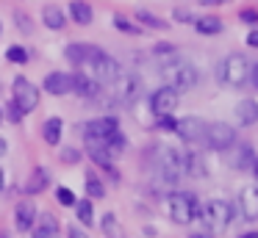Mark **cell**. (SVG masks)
I'll list each match as a JSON object with an SVG mask.
<instances>
[{
  "mask_svg": "<svg viewBox=\"0 0 258 238\" xmlns=\"http://www.w3.org/2000/svg\"><path fill=\"white\" fill-rule=\"evenodd\" d=\"M12 92H14V103L20 105L23 114L36 111V105H39V89H36L28 77H23V75L14 77V89H12Z\"/></svg>",
  "mask_w": 258,
  "mask_h": 238,
  "instance_id": "obj_7",
  "label": "cell"
},
{
  "mask_svg": "<svg viewBox=\"0 0 258 238\" xmlns=\"http://www.w3.org/2000/svg\"><path fill=\"white\" fill-rule=\"evenodd\" d=\"M161 81L164 86L175 89V92H189V89L197 86L200 81V72L189 64V61H169V64L161 66Z\"/></svg>",
  "mask_w": 258,
  "mask_h": 238,
  "instance_id": "obj_2",
  "label": "cell"
},
{
  "mask_svg": "<svg viewBox=\"0 0 258 238\" xmlns=\"http://www.w3.org/2000/svg\"><path fill=\"white\" fill-rule=\"evenodd\" d=\"M100 227H103V232H106V238H125V230L119 227V221H117V216H114V213L103 216Z\"/></svg>",
  "mask_w": 258,
  "mask_h": 238,
  "instance_id": "obj_28",
  "label": "cell"
},
{
  "mask_svg": "<svg viewBox=\"0 0 258 238\" xmlns=\"http://www.w3.org/2000/svg\"><path fill=\"white\" fill-rule=\"evenodd\" d=\"M56 199H58V205H64V208H75V202H78L75 191H73V188H67V186H58L56 188Z\"/></svg>",
  "mask_w": 258,
  "mask_h": 238,
  "instance_id": "obj_31",
  "label": "cell"
},
{
  "mask_svg": "<svg viewBox=\"0 0 258 238\" xmlns=\"http://www.w3.org/2000/svg\"><path fill=\"white\" fill-rule=\"evenodd\" d=\"M186 161H189V152H180L175 147H158L156 180L161 186H178L180 177H186Z\"/></svg>",
  "mask_w": 258,
  "mask_h": 238,
  "instance_id": "obj_1",
  "label": "cell"
},
{
  "mask_svg": "<svg viewBox=\"0 0 258 238\" xmlns=\"http://www.w3.org/2000/svg\"><path fill=\"white\" fill-rule=\"evenodd\" d=\"M230 166L233 169H252V161H255V155H252V147L250 144H239L236 147V152L230 155Z\"/></svg>",
  "mask_w": 258,
  "mask_h": 238,
  "instance_id": "obj_24",
  "label": "cell"
},
{
  "mask_svg": "<svg viewBox=\"0 0 258 238\" xmlns=\"http://www.w3.org/2000/svg\"><path fill=\"white\" fill-rule=\"evenodd\" d=\"M42 89L47 94H53V97H61V94L73 92V75L70 72H50L45 77V83H42Z\"/></svg>",
  "mask_w": 258,
  "mask_h": 238,
  "instance_id": "obj_14",
  "label": "cell"
},
{
  "mask_svg": "<svg viewBox=\"0 0 258 238\" xmlns=\"http://www.w3.org/2000/svg\"><path fill=\"white\" fill-rule=\"evenodd\" d=\"M6 61H12V64H20V66H23L25 61H28V50H25L23 44H12V47L6 50Z\"/></svg>",
  "mask_w": 258,
  "mask_h": 238,
  "instance_id": "obj_30",
  "label": "cell"
},
{
  "mask_svg": "<svg viewBox=\"0 0 258 238\" xmlns=\"http://www.w3.org/2000/svg\"><path fill=\"white\" fill-rule=\"evenodd\" d=\"M247 44H250L252 50H258V28H252V31L247 33Z\"/></svg>",
  "mask_w": 258,
  "mask_h": 238,
  "instance_id": "obj_39",
  "label": "cell"
},
{
  "mask_svg": "<svg viewBox=\"0 0 258 238\" xmlns=\"http://www.w3.org/2000/svg\"><path fill=\"white\" fill-rule=\"evenodd\" d=\"M195 31L203 36H217V33H222V20L219 17H195Z\"/></svg>",
  "mask_w": 258,
  "mask_h": 238,
  "instance_id": "obj_25",
  "label": "cell"
},
{
  "mask_svg": "<svg viewBox=\"0 0 258 238\" xmlns=\"http://www.w3.org/2000/svg\"><path fill=\"white\" fill-rule=\"evenodd\" d=\"M70 17H73V22H78V25H89V22L95 20V11H92V6L86 3V0H73V3H70Z\"/></svg>",
  "mask_w": 258,
  "mask_h": 238,
  "instance_id": "obj_23",
  "label": "cell"
},
{
  "mask_svg": "<svg viewBox=\"0 0 258 238\" xmlns=\"http://www.w3.org/2000/svg\"><path fill=\"white\" fill-rule=\"evenodd\" d=\"M100 47H95V44H86V42H73L67 44V50H64V58L70 61L73 66H84L86 61L92 58V55L97 53Z\"/></svg>",
  "mask_w": 258,
  "mask_h": 238,
  "instance_id": "obj_15",
  "label": "cell"
},
{
  "mask_svg": "<svg viewBox=\"0 0 258 238\" xmlns=\"http://www.w3.org/2000/svg\"><path fill=\"white\" fill-rule=\"evenodd\" d=\"M36 224V208L31 199H23V202H17V208H14V227H17L20 232H31Z\"/></svg>",
  "mask_w": 258,
  "mask_h": 238,
  "instance_id": "obj_13",
  "label": "cell"
},
{
  "mask_svg": "<svg viewBox=\"0 0 258 238\" xmlns=\"http://www.w3.org/2000/svg\"><path fill=\"white\" fill-rule=\"evenodd\" d=\"M239 238H258V232H255V230H252V232H241Z\"/></svg>",
  "mask_w": 258,
  "mask_h": 238,
  "instance_id": "obj_45",
  "label": "cell"
},
{
  "mask_svg": "<svg viewBox=\"0 0 258 238\" xmlns=\"http://www.w3.org/2000/svg\"><path fill=\"white\" fill-rule=\"evenodd\" d=\"M197 197L191 191H178L169 197L167 202V210H169V219L175 221V224H189V221H195L197 216Z\"/></svg>",
  "mask_w": 258,
  "mask_h": 238,
  "instance_id": "obj_4",
  "label": "cell"
},
{
  "mask_svg": "<svg viewBox=\"0 0 258 238\" xmlns=\"http://www.w3.org/2000/svg\"><path fill=\"white\" fill-rule=\"evenodd\" d=\"M239 208L241 216L250 221H258V186H244L239 194Z\"/></svg>",
  "mask_w": 258,
  "mask_h": 238,
  "instance_id": "obj_16",
  "label": "cell"
},
{
  "mask_svg": "<svg viewBox=\"0 0 258 238\" xmlns=\"http://www.w3.org/2000/svg\"><path fill=\"white\" fill-rule=\"evenodd\" d=\"M14 20H17V28H20V31L34 33V28H31V17H28V14H20V11H17V14H14Z\"/></svg>",
  "mask_w": 258,
  "mask_h": 238,
  "instance_id": "obj_36",
  "label": "cell"
},
{
  "mask_svg": "<svg viewBox=\"0 0 258 238\" xmlns=\"http://www.w3.org/2000/svg\"><path fill=\"white\" fill-rule=\"evenodd\" d=\"M191 238H211V235H203V232H195Z\"/></svg>",
  "mask_w": 258,
  "mask_h": 238,
  "instance_id": "obj_47",
  "label": "cell"
},
{
  "mask_svg": "<svg viewBox=\"0 0 258 238\" xmlns=\"http://www.w3.org/2000/svg\"><path fill=\"white\" fill-rule=\"evenodd\" d=\"M0 31H3V25H0Z\"/></svg>",
  "mask_w": 258,
  "mask_h": 238,
  "instance_id": "obj_49",
  "label": "cell"
},
{
  "mask_svg": "<svg viewBox=\"0 0 258 238\" xmlns=\"http://www.w3.org/2000/svg\"><path fill=\"white\" fill-rule=\"evenodd\" d=\"M250 81H252V86L258 89V64H255V66H250Z\"/></svg>",
  "mask_w": 258,
  "mask_h": 238,
  "instance_id": "obj_41",
  "label": "cell"
},
{
  "mask_svg": "<svg viewBox=\"0 0 258 238\" xmlns=\"http://www.w3.org/2000/svg\"><path fill=\"white\" fill-rule=\"evenodd\" d=\"M58 158L64 161V164H78L81 161V152L75 147H67V149H61V152H58Z\"/></svg>",
  "mask_w": 258,
  "mask_h": 238,
  "instance_id": "obj_33",
  "label": "cell"
},
{
  "mask_svg": "<svg viewBox=\"0 0 258 238\" xmlns=\"http://www.w3.org/2000/svg\"><path fill=\"white\" fill-rule=\"evenodd\" d=\"M42 22H45V28H50V31H61V28L67 25V14H64L58 6H45V9H42Z\"/></svg>",
  "mask_w": 258,
  "mask_h": 238,
  "instance_id": "obj_22",
  "label": "cell"
},
{
  "mask_svg": "<svg viewBox=\"0 0 258 238\" xmlns=\"http://www.w3.org/2000/svg\"><path fill=\"white\" fill-rule=\"evenodd\" d=\"M156 127H161V130H169V133H172V130H175V119H172V114L158 116V119H156Z\"/></svg>",
  "mask_w": 258,
  "mask_h": 238,
  "instance_id": "obj_37",
  "label": "cell"
},
{
  "mask_svg": "<svg viewBox=\"0 0 258 238\" xmlns=\"http://www.w3.org/2000/svg\"><path fill=\"white\" fill-rule=\"evenodd\" d=\"M67 238H89V235H86L84 230H78V227H70V230H67Z\"/></svg>",
  "mask_w": 258,
  "mask_h": 238,
  "instance_id": "obj_40",
  "label": "cell"
},
{
  "mask_svg": "<svg viewBox=\"0 0 258 238\" xmlns=\"http://www.w3.org/2000/svg\"><path fill=\"white\" fill-rule=\"evenodd\" d=\"M134 20H136V22H145L147 28H156V31H167V28H169V22H164L161 17L150 14L147 9H139V11L134 14Z\"/></svg>",
  "mask_w": 258,
  "mask_h": 238,
  "instance_id": "obj_26",
  "label": "cell"
},
{
  "mask_svg": "<svg viewBox=\"0 0 258 238\" xmlns=\"http://www.w3.org/2000/svg\"><path fill=\"white\" fill-rule=\"evenodd\" d=\"M114 28H117V31H122V33H139L142 28L136 25V22H131L128 17H122V14H114Z\"/></svg>",
  "mask_w": 258,
  "mask_h": 238,
  "instance_id": "obj_32",
  "label": "cell"
},
{
  "mask_svg": "<svg viewBox=\"0 0 258 238\" xmlns=\"http://www.w3.org/2000/svg\"><path fill=\"white\" fill-rule=\"evenodd\" d=\"M178 103H180V94L175 92V89H169V86L156 89L153 97H150V108H153V114H156V116L175 114V111H178Z\"/></svg>",
  "mask_w": 258,
  "mask_h": 238,
  "instance_id": "obj_9",
  "label": "cell"
},
{
  "mask_svg": "<svg viewBox=\"0 0 258 238\" xmlns=\"http://www.w3.org/2000/svg\"><path fill=\"white\" fill-rule=\"evenodd\" d=\"M236 119H239V125H244V127L255 125V122H258V103H255V100H252V97L241 100V103L236 105Z\"/></svg>",
  "mask_w": 258,
  "mask_h": 238,
  "instance_id": "obj_18",
  "label": "cell"
},
{
  "mask_svg": "<svg viewBox=\"0 0 258 238\" xmlns=\"http://www.w3.org/2000/svg\"><path fill=\"white\" fill-rule=\"evenodd\" d=\"M47 183H50V175H47V169L36 166V169L31 172V177L25 180L23 191H25V194H42V191L47 188Z\"/></svg>",
  "mask_w": 258,
  "mask_h": 238,
  "instance_id": "obj_20",
  "label": "cell"
},
{
  "mask_svg": "<svg viewBox=\"0 0 258 238\" xmlns=\"http://www.w3.org/2000/svg\"><path fill=\"white\" fill-rule=\"evenodd\" d=\"M84 66H89V75L95 77L97 83H114L119 75H122V66H119V61L111 58L108 53H103V50H97V53L92 55V58L86 61Z\"/></svg>",
  "mask_w": 258,
  "mask_h": 238,
  "instance_id": "obj_5",
  "label": "cell"
},
{
  "mask_svg": "<svg viewBox=\"0 0 258 238\" xmlns=\"http://www.w3.org/2000/svg\"><path fill=\"white\" fill-rule=\"evenodd\" d=\"M175 136L180 138V141H200L203 133H206V122L200 119V116H180V119H175Z\"/></svg>",
  "mask_w": 258,
  "mask_h": 238,
  "instance_id": "obj_11",
  "label": "cell"
},
{
  "mask_svg": "<svg viewBox=\"0 0 258 238\" xmlns=\"http://www.w3.org/2000/svg\"><path fill=\"white\" fill-rule=\"evenodd\" d=\"M136 94H139V77H134V75H119L117 81L111 83V100L114 103L128 105L136 100Z\"/></svg>",
  "mask_w": 258,
  "mask_h": 238,
  "instance_id": "obj_12",
  "label": "cell"
},
{
  "mask_svg": "<svg viewBox=\"0 0 258 238\" xmlns=\"http://www.w3.org/2000/svg\"><path fill=\"white\" fill-rule=\"evenodd\" d=\"M75 213H78L81 224L92 227V221H95V205H92V199H78L75 202Z\"/></svg>",
  "mask_w": 258,
  "mask_h": 238,
  "instance_id": "obj_27",
  "label": "cell"
},
{
  "mask_svg": "<svg viewBox=\"0 0 258 238\" xmlns=\"http://www.w3.org/2000/svg\"><path fill=\"white\" fill-rule=\"evenodd\" d=\"M217 77L230 89H239L250 81V64L241 53H230L219 61V69H217Z\"/></svg>",
  "mask_w": 258,
  "mask_h": 238,
  "instance_id": "obj_3",
  "label": "cell"
},
{
  "mask_svg": "<svg viewBox=\"0 0 258 238\" xmlns=\"http://www.w3.org/2000/svg\"><path fill=\"white\" fill-rule=\"evenodd\" d=\"M252 175H255V180H258V158L252 161Z\"/></svg>",
  "mask_w": 258,
  "mask_h": 238,
  "instance_id": "obj_46",
  "label": "cell"
},
{
  "mask_svg": "<svg viewBox=\"0 0 258 238\" xmlns=\"http://www.w3.org/2000/svg\"><path fill=\"white\" fill-rule=\"evenodd\" d=\"M86 194H89L92 199H103V197H106V186L100 183V177H97V175H86Z\"/></svg>",
  "mask_w": 258,
  "mask_h": 238,
  "instance_id": "obj_29",
  "label": "cell"
},
{
  "mask_svg": "<svg viewBox=\"0 0 258 238\" xmlns=\"http://www.w3.org/2000/svg\"><path fill=\"white\" fill-rule=\"evenodd\" d=\"M6 149H9V144H6V138L0 136V158H3V155H6Z\"/></svg>",
  "mask_w": 258,
  "mask_h": 238,
  "instance_id": "obj_43",
  "label": "cell"
},
{
  "mask_svg": "<svg viewBox=\"0 0 258 238\" xmlns=\"http://www.w3.org/2000/svg\"><path fill=\"white\" fill-rule=\"evenodd\" d=\"M3 116H6V119H12V122H20V119H23V111H20V105L17 103H14V100H12V103H9V108L6 111H3Z\"/></svg>",
  "mask_w": 258,
  "mask_h": 238,
  "instance_id": "obj_34",
  "label": "cell"
},
{
  "mask_svg": "<svg viewBox=\"0 0 258 238\" xmlns=\"http://www.w3.org/2000/svg\"><path fill=\"white\" fill-rule=\"evenodd\" d=\"M0 122H3V108H0Z\"/></svg>",
  "mask_w": 258,
  "mask_h": 238,
  "instance_id": "obj_48",
  "label": "cell"
},
{
  "mask_svg": "<svg viewBox=\"0 0 258 238\" xmlns=\"http://www.w3.org/2000/svg\"><path fill=\"white\" fill-rule=\"evenodd\" d=\"M39 224H34V238H58V219L53 213H45V216H39Z\"/></svg>",
  "mask_w": 258,
  "mask_h": 238,
  "instance_id": "obj_19",
  "label": "cell"
},
{
  "mask_svg": "<svg viewBox=\"0 0 258 238\" xmlns=\"http://www.w3.org/2000/svg\"><path fill=\"white\" fill-rule=\"evenodd\" d=\"M239 20L247 22V25H258V9H241L239 11Z\"/></svg>",
  "mask_w": 258,
  "mask_h": 238,
  "instance_id": "obj_35",
  "label": "cell"
},
{
  "mask_svg": "<svg viewBox=\"0 0 258 238\" xmlns=\"http://www.w3.org/2000/svg\"><path fill=\"white\" fill-rule=\"evenodd\" d=\"M100 86L103 83H97L95 77H89V75H73V92L75 94H81V97H97L100 94Z\"/></svg>",
  "mask_w": 258,
  "mask_h": 238,
  "instance_id": "obj_17",
  "label": "cell"
},
{
  "mask_svg": "<svg viewBox=\"0 0 258 238\" xmlns=\"http://www.w3.org/2000/svg\"><path fill=\"white\" fill-rule=\"evenodd\" d=\"M172 20L175 22H195V14L189 9H175L172 11Z\"/></svg>",
  "mask_w": 258,
  "mask_h": 238,
  "instance_id": "obj_38",
  "label": "cell"
},
{
  "mask_svg": "<svg viewBox=\"0 0 258 238\" xmlns=\"http://www.w3.org/2000/svg\"><path fill=\"white\" fill-rule=\"evenodd\" d=\"M197 216H206V221L211 227H228L230 219H233V208H230V202H225V199H208L206 208H197Z\"/></svg>",
  "mask_w": 258,
  "mask_h": 238,
  "instance_id": "obj_8",
  "label": "cell"
},
{
  "mask_svg": "<svg viewBox=\"0 0 258 238\" xmlns=\"http://www.w3.org/2000/svg\"><path fill=\"white\" fill-rule=\"evenodd\" d=\"M61 133H64V122L58 119V116H50V119L42 125V138H45V144H50V147L61 144Z\"/></svg>",
  "mask_w": 258,
  "mask_h": 238,
  "instance_id": "obj_21",
  "label": "cell"
},
{
  "mask_svg": "<svg viewBox=\"0 0 258 238\" xmlns=\"http://www.w3.org/2000/svg\"><path fill=\"white\" fill-rule=\"evenodd\" d=\"M203 141L214 152H225V149H230L236 144V127L228 125V122H211V125H206Z\"/></svg>",
  "mask_w": 258,
  "mask_h": 238,
  "instance_id": "obj_6",
  "label": "cell"
},
{
  "mask_svg": "<svg viewBox=\"0 0 258 238\" xmlns=\"http://www.w3.org/2000/svg\"><path fill=\"white\" fill-rule=\"evenodd\" d=\"M3 186H6V172L0 169V191H3Z\"/></svg>",
  "mask_w": 258,
  "mask_h": 238,
  "instance_id": "obj_44",
  "label": "cell"
},
{
  "mask_svg": "<svg viewBox=\"0 0 258 238\" xmlns=\"http://www.w3.org/2000/svg\"><path fill=\"white\" fill-rule=\"evenodd\" d=\"M203 6H222V3H228V0H200Z\"/></svg>",
  "mask_w": 258,
  "mask_h": 238,
  "instance_id": "obj_42",
  "label": "cell"
},
{
  "mask_svg": "<svg viewBox=\"0 0 258 238\" xmlns=\"http://www.w3.org/2000/svg\"><path fill=\"white\" fill-rule=\"evenodd\" d=\"M84 130H86L84 133L86 141H106L111 133L119 130V119L117 116H97V119H92Z\"/></svg>",
  "mask_w": 258,
  "mask_h": 238,
  "instance_id": "obj_10",
  "label": "cell"
}]
</instances>
